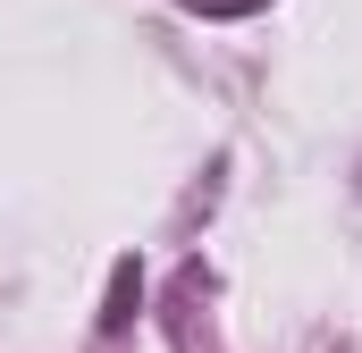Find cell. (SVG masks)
I'll return each instance as SVG.
<instances>
[{
	"mask_svg": "<svg viewBox=\"0 0 362 353\" xmlns=\"http://www.w3.org/2000/svg\"><path fill=\"white\" fill-rule=\"evenodd\" d=\"M135 303H144V269L118 261V269H110V303H101V337H118V328L135 320Z\"/></svg>",
	"mask_w": 362,
	"mask_h": 353,
	"instance_id": "1",
	"label": "cell"
},
{
	"mask_svg": "<svg viewBox=\"0 0 362 353\" xmlns=\"http://www.w3.org/2000/svg\"><path fill=\"white\" fill-rule=\"evenodd\" d=\"M185 17H253V8H270V0H177Z\"/></svg>",
	"mask_w": 362,
	"mask_h": 353,
	"instance_id": "2",
	"label": "cell"
}]
</instances>
